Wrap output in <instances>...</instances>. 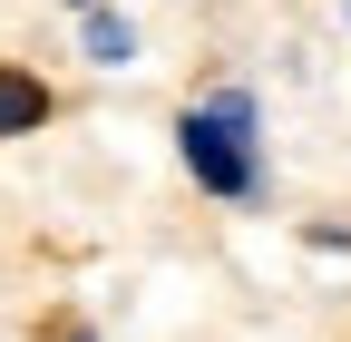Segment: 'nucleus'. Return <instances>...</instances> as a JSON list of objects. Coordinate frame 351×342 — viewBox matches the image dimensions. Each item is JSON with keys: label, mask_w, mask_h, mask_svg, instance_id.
<instances>
[{"label": "nucleus", "mask_w": 351, "mask_h": 342, "mask_svg": "<svg viewBox=\"0 0 351 342\" xmlns=\"http://www.w3.org/2000/svg\"><path fill=\"white\" fill-rule=\"evenodd\" d=\"M78 10H88V0H78Z\"/></svg>", "instance_id": "obj_5"}, {"label": "nucleus", "mask_w": 351, "mask_h": 342, "mask_svg": "<svg viewBox=\"0 0 351 342\" xmlns=\"http://www.w3.org/2000/svg\"><path fill=\"white\" fill-rule=\"evenodd\" d=\"M176 157L215 205H263V108L254 89H215L176 117Z\"/></svg>", "instance_id": "obj_1"}, {"label": "nucleus", "mask_w": 351, "mask_h": 342, "mask_svg": "<svg viewBox=\"0 0 351 342\" xmlns=\"http://www.w3.org/2000/svg\"><path fill=\"white\" fill-rule=\"evenodd\" d=\"M341 10H351V0H341Z\"/></svg>", "instance_id": "obj_6"}, {"label": "nucleus", "mask_w": 351, "mask_h": 342, "mask_svg": "<svg viewBox=\"0 0 351 342\" xmlns=\"http://www.w3.org/2000/svg\"><path fill=\"white\" fill-rule=\"evenodd\" d=\"M69 342H88V332H69Z\"/></svg>", "instance_id": "obj_4"}, {"label": "nucleus", "mask_w": 351, "mask_h": 342, "mask_svg": "<svg viewBox=\"0 0 351 342\" xmlns=\"http://www.w3.org/2000/svg\"><path fill=\"white\" fill-rule=\"evenodd\" d=\"M78 49H88V69H127V59H137V20L108 10V0H88V10H78Z\"/></svg>", "instance_id": "obj_2"}, {"label": "nucleus", "mask_w": 351, "mask_h": 342, "mask_svg": "<svg viewBox=\"0 0 351 342\" xmlns=\"http://www.w3.org/2000/svg\"><path fill=\"white\" fill-rule=\"evenodd\" d=\"M49 78H29V69H10L0 59V137H29V127H49Z\"/></svg>", "instance_id": "obj_3"}]
</instances>
